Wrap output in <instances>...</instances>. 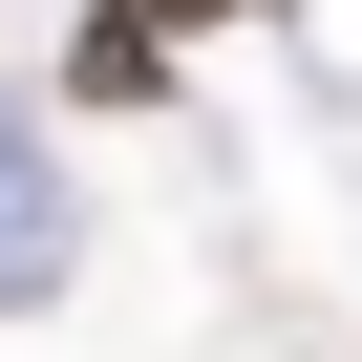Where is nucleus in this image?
Masks as SVG:
<instances>
[{"label":"nucleus","instance_id":"1","mask_svg":"<svg viewBox=\"0 0 362 362\" xmlns=\"http://www.w3.org/2000/svg\"><path fill=\"white\" fill-rule=\"evenodd\" d=\"M170 64H192V22H149V0H86L64 22V107H170Z\"/></svg>","mask_w":362,"mask_h":362},{"label":"nucleus","instance_id":"2","mask_svg":"<svg viewBox=\"0 0 362 362\" xmlns=\"http://www.w3.org/2000/svg\"><path fill=\"white\" fill-rule=\"evenodd\" d=\"M64 298V192H43V107H0V320Z\"/></svg>","mask_w":362,"mask_h":362},{"label":"nucleus","instance_id":"3","mask_svg":"<svg viewBox=\"0 0 362 362\" xmlns=\"http://www.w3.org/2000/svg\"><path fill=\"white\" fill-rule=\"evenodd\" d=\"M149 22H256V0H149Z\"/></svg>","mask_w":362,"mask_h":362}]
</instances>
